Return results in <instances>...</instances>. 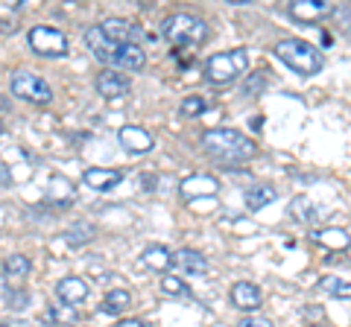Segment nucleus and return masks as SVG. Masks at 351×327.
<instances>
[{
	"instance_id": "bb28decb",
	"label": "nucleus",
	"mask_w": 351,
	"mask_h": 327,
	"mask_svg": "<svg viewBox=\"0 0 351 327\" xmlns=\"http://www.w3.org/2000/svg\"><path fill=\"white\" fill-rule=\"evenodd\" d=\"M91 234H94V228L91 225H76V228H71L68 234V243H73V246H82V243H88L91 239Z\"/></svg>"
},
{
	"instance_id": "a211bd4d",
	"label": "nucleus",
	"mask_w": 351,
	"mask_h": 327,
	"mask_svg": "<svg viewBox=\"0 0 351 327\" xmlns=\"http://www.w3.org/2000/svg\"><path fill=\"white\" fill-rule=\"evenodd\" d=\"M173 252H170V248L167 246H149L147 248V252H144V257H141V260H144V266L147 269H152V272H167L170 266H173Z\"/></svg>"
},
{
	"instance_id": "1a4fd4ad",
	"label": "nucleus",
	"mask_w": 351,
	"mask_h": 327,
	"mask_svg": "<svg viewBox=\"0 0 351 327\" xmlns=\"http://www.w3.org/2000/svg\"><path fill=\"white\" fill-rule=\"evenodd\" d=\"M97 91H100V96H106V100H123V96L129 94V76L123 73H117V70H103V73H97Z\"/></svg>"
},
{
	"instance_id": "5701e85b",
	"label": "nucleus",
	"mask_w": 351,
	"mask_h": 327,
	"mask_svg": "<svg viewBox=\"0 0 351 327\" xmlns=\"http://www.w3.org/2000/svg\"><path fill=\"white\" fill-rule=\"evenodd\" d=\"M319 287L334 298H351V283L343 280V278H334V275H325L319 278Z\"/></svg>"
},
{
	"instance_id": "6ab92c4d",
	"label": "nucleus",
	"mask_w": 351,
	"mask_h": 327,
	"mask_svg": "<svg viewBox=\"0 0 351 327\" xmlns=\"http://www.w3.org/2000/svg\"><path fill=\"white\" fill-rule=\"evenodd\" d=\"M290 216L295 222H302V225H311V222H316L319 211H316V205L307 199V196H295V199L290 202Z\"/></svg>"
},
{
	"instance_id": "39448f33",
	"label": "nucleus",
	"mask_w": 351,
	"mask_h": 327,
	"mask_svg": "<svg viewBox=\"0 0 351 327\" xmlns=\"http://www.w3.org/2000/svg\"><path fill=\"white\" fill-rule=\"evenodd\" d=\"M249 70V53L246 47H234L228 53H217V56H211L205 62V79L211 85H232L234 79H240Z\"/></svg>"
},
{
	"instance_id": "20e7f679",
	"label": "nucleus",
	"mask_w": 351,
	"mask_h": 327,
	"mask_svg": "<svg viewBox=\"0 0 351 327\" xmlns=\"http://www.w3.org/2000/svg\"><path fill=\"white\" fill-rule=\"evenodd\" d=\"M161 36L170 41L173 47H196L208 38V24L202 18L188 15V12H176L170 18H164Z\"/></svg>"
},
{
	"instance_id": "2eb2a0df",
	"label": "nucleus",
	"mask_w": 351,
	"mask_h": 327,
	"mask_svg": "<svg viewBox=\"0 0 351 327\" xmlns=\"http://www.w3.org/2000/svg\"><path fill=\"white\" fill-rule=\"evenodd\" d=\"M56 296H59L62 304H68V307L82 304L88 298V280H82V278H62L56 283Z\"/></svg>"
},
{
	"instance_id": "dca6fc26",
	"label": "nucleus",
	"mask_w": 351,
	"mask_h": 327,
	"mask_svg": "<svg viewBox=\"0 0 351 327\" xmlns=\"http://www.w3.org/2000/svg\"><path fill=\"white\" fill-rule=\"evenodd\" d=\"M173 263L179 266L182 272H188V275H205L208 272V263L199 252H193V248H179L173 257Z\"/></svg>"
},
{
	"instance_id": "f257e3e1",
	"label": "nucleus",
	"mask_w": 351,
	"mask_h": 327,
	"mask_svg": "<svg viewBox=\"0 0 351 327\" xmlns=\"http://www.w3.org/2000/svg\"><path fill=\"white\" fill-rule=\"evenodd\" d=\"M85 44L94 53V59H100L103 64H112L117 70H144L147 64V53L141 50V44H117L103 32V27H88L85 29Z\"/></svg>"
},
{
	"instance_id": "cd10ccee",
	"label": "nucleus",
	"mask_w": 351,
	"mask_h": 327,
	"mask_svg": "<svg viewBox=\"0 0 351 327\" xmlns=\"http://www.w3.org/2000/svg\"><path fill=\"white\" fill-rule=\"evenodd\" d=\"M47 319L50 322H59V324H73L76 322V313H73V307H53L47 313Z\"/></svg>"
},
{
	"instance_id": "473e14b6",
	"label": "nucleus",
	"mask_w": 351,
	"mask_h": 327,
	"mask_svg": "<svg viewBox=\"0 0 351 327\" xmlns=\"http://www.w3.org/2000/svg\"><path fill=\"white\" fill-rule=\"evenodd\" d=\"M0 327H29V324H27V322H12V324H9V322H3Z\"/></svg>"
},
{
	"instance_id": "b1692460",
	"label": "nucleus",
	"mask_w": 351,
	"mask_h": 327,
	"mask_svg": "<svg viewBox=\"0 0 351 327\" xmlns=\"http://www.w3.org/2000/svg\"><path fill=\"white\" fill-rule=\"evenodd\" d=\"M161 289L167 292V296H176V298H188L191 296V287L179 275H164L161 278Z\"/></svg>"
},
{
	"instance_id": "7ed1b4c3",
	"label": "nucleus",
	"mask_w": 351,
	"mask_h": 327,
	"mask_svg": "<svg viewBox=\"0 0 351 327\" xmlns=\"http://www.w3.org/2000/svg\"><path fill=\"white\" fill-rule=\"evenodd\" d=\"M272 53L299 76H313L325 68L319 47H313L311 41H304V38H281L278 44L272 47Z\"/></svg>"
},
{
	"instance_id": "2f4dec72",
	"label": "nucleus",
	"mask_w": 351,
	"mask_h": 327,
	"mask_svg": "<svg viewBox=\"0 0 351 327\" xmlns=\"http://www.w3.org/2000/svg\"><path fill=\"white\" fill-rule=\"evenodd\" d=\"M117 327H147V324L141 322V319H129V322H120Z\"/></svg>"
},
{
	"instance_id": "f03ea898",
	"label": "nucleus",
	"mask_w": 351,
	"mask_h": 327,
	"mask_svg": "<svg viewBox=\"0 0 351 327\" xmlns=\"http://www.w3.org/2000/svg\"><path fill=\"white\" fill-rule=\"evenodd\" d=\"M202 149L214 161L226 164V167L246 164L249 158H255V152H258V146L252 144L243 132H237V129H208L202 135Z\"/></svg>"
},
{
	"instance_id": "6e6552de",
	"label": "nucleus",
	"mask_w": 351,
	"mask_h": 327,
	"mask_svg": "<svg viewBox=\"0 0 351 327\" xmlns=\"http://www.w3.org/2000/svg\"><path fill=\"white\" fill-rule=\"evenodd\" d=\"M103 32L112 41H117V44H141V38L147 36L144 29H141L138 24H132V21H123V18H108L103 21Z\"/></svg>"
},
{
	"instance_id": "4468645a",
	"label": "nucleus",
	"mask_w": 351,
	"mask_h": 327,
	"mask_svg": "<svg viewBox=\"0 0 351 327\" xmlns=\"http://www.w3.org/2000/svg\"><path fill=\"white\" fill-rule=\"evenodd\" d=\"M219 181L214 176H188L179 184V193L184 199H196V196H217Z\"/></svg>"
},
{
	"instance_id": "f8f14e48",
	"label": "nucleus",
	"mask_w": 351,
	"mask_h": 327,
	"mask_svg": "<svg viewBox=\"0 0 351 327\" xmlns=\"http://www.w3.org/2000/svg\"><path fill=\"white\" fill-rule=\"evenodd\" d=\"M82 181L85 187H91L97 193H106V190H114L120 181H123V172L120 170H106V167H91L82 172Z\"/></svg>"
},
{
	"instance_id": "c756f323",
	"label": "nucleus",
	"mask_w": 351,
	"mask_h": 327,
	"mask_svg": "<svg viewBox=\"0 0 351 327\" xmlns=\"http://www.w3.org/2000/svg\"><path fill=\"white\" fill-rule=\"evenodd\" d=\"M237 327H272V322L267 319H258V315H246V319H240Z\"/></svg>"
},
{
	"instance_id": "7c9ffc66",
	"label": "nucleus",
	"mask_w": 351,
	"mask_h": 327,
	"mask_svg": "<svg viewBox=\"0 0 351 327\" xmlns=\"http://www.w3.org/2000/svg\"><path fill=\"white\" fill-rule=\"evenodd\" d=\"M0 181H3V187H9V181H12V176H9V167H6V164L0 167Z\"/></svg>"
},
{
	"instance_id": "423d86ee",
	"label": "nucleus",
	"mask_w": 351,
	"mask_h": 327,
	"mask_svg": "<svg viewBox=\"0 0 351 327\" xmlns=\"http://www.w3.org/2000/svg\"><path fill=\"white\" fill-rule=\"evenodd\" d=\"M27 41L32 53H38L44 59H62L68 56V36L56 27H32L27 32Z\"/></svg>"
},
{
	"instance_id": "ddd939ff",
	"label": "nucleus",
	"mask_w": 351,
	"mask_h": 327,
	"mask_svg": "<svg viewBox=\"0 0 351 327\" xmlns=\"http://www.w3.org/2000/svg\"><path fill=\"white\" fill-rule=\"evenodd\" d=\"M261 301H263V296H261V289L255 287V283L240 280V283H234V287H232V304H234L237 310L255 313L261 307Z\"/></svg>"
},
{
	"instance_id": "0eeeda50",
	"label": "nucleus",
	"mask_w": 351,
	"mask_h": 327,
	"mask_svg": "<svg viewBox=\"0 0 351 327\" xmlns=\"http://www.w3.org/2000/svg\"><path fill=\"white\" fill-rule=\"evenodd\" d=\"M9 91H12L15 96H21V100L38 103V105L53 100L50 85L44 82L38 73H32V70H15L12 76H9Z\"/></svg>"
},
{
	"instance_id": "a878e982",
	"label": "nucleus",
	"mask_w": 351,
	"mask_h": 327,
	"mask_svg": "<svg viewBox=\"0 0 351 327\" xmlns=\"http://www.w3.org/2000/svg\"><path fill=\"white\" fill-rule=\"evenodd\" d=\"M263 85H267V73H263V70L252 73L249 79L243 82V96H258L263 91Z\"/></svg>"
},
{
	"instance_id": "f3484780",
	"label": "nucleus",
	"mask_w": 351,
	"mask_h": 327,
	"mask_svg": "<svg viewBox=\"0 0 351 327\" xmlns=\"http://www.w3.org/2000/svg\"><path fill=\"white\" fill-rule=\"evenodd\" d=\"M313 243L334 248V252H346L351 246V237L343 231V228H322V231H313Z\"/></svg>"
},
{
	"instance_id": "c85d7f7f",
	"label": "nucleus",
	"mask_w": 351,
	"mask_h": 327,
	"mask_svg": "<svg viewBox=\"0 0 351 327\" xmlns=\"http://www.w3.org/2000/svg\"><path fill=\"white\" fill-rule=\"evenodd\" d=\"M334 18L339 21V27H343L346 32H351V3H343L334 9Z\"/></svg>"
},
{
	"instance_id": "9b49d317",
	"label": "nucleus",
	"mask_w": 351,
	"mask_h": 327,
	"mask_svg": "<svg viewBox=\"0 0 351 327\" xmlns=\"http://www.w3.org/2000/svg\"><path fill=\"white\" fill-rule=\"evenodd\" d=\"M117 140H120V146H123L126 152H135V155H144V152H149L152 146H156L152 135L147 132V129H141V126H123L117 132Z\"/></svg>"
},
{
	"instance_id": "412c9836",
	"label": "nucleus",
	"mask_w": 351,
	"mask_h": 327,
	"mask_svg": "<svg viewBox=\"0 0 351 327\" xmlns=\"http://www.w3.org/2000/svg\"><path fill=\"white\" fill-rule=\"evenodd\" d=\"M129 301H132V298H129L126 289H112V292H108V296L103 298L100 313H103V315H120V313L129 307Z\"/></svg>"
},
{
	"instance_id": "aec40b11",
	"label": "nucleus",
	"mask_w": 351,
	"mask_h": 327,
	"mask_svg": "<svg viewBox=\"0 0 351 327\" xmlns=\"http://www.w3.org/2000/svg\"><path fill=\"white\" fill-rule=\"evenodd\" d=\"M276 187H269V184H258V187H252L246 190V208L249 211H261V208H267L269 202H276Z\"/></svg>"
},
{
	"instance_id": "4be33fe9",
	"label": "nucleus",
	"mask_w": 351,
	"mask_h": 327,
	"mask_svg": "<svg viewBox=\"0 0 351 327\" xmlns=\"http://www.w3.org/2000/svg\"><path fill=\"white\" fill-rule=\"evenodd\" d=\"M29 275V260L24 254H9L3 260V280H15V278H27Z\"/></svg>"
},
{
	"instance_id": "9d476101",
	"label": "nucleus",
	"mask_w": 351,
	"mask_h": 327,
	"mask_svg": "<svg viewBox=\"0 0 351 327\" xmlns=\"http://www.w3.org/2000/svg\"><path fill=\"white\" fill-rule=\"evenodd\" d=\"M334 3L331 0H295L290 3V15L295 21H304V24H311V21H319V18H328L334 15Z\"/></svg>"
},
{
	"instance_id": "393cba45",
	"label": "nucleus",
	"mask_w": 351,
	"mask_h": 327,
	"mask_svg": "<svg viewBox=\"0 0 351 327\" xmlns=\"http://www.w3.org/2000/svg\"><path fill=\"white\" fill-rule=\"evenodd\" d=\"M205 108H208V103L202 100V96H184L182 105H179V112H182V117H199Z\"/></svg>"
}]
</instances>
